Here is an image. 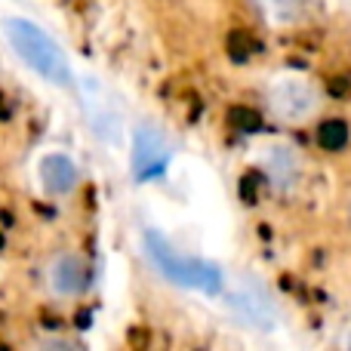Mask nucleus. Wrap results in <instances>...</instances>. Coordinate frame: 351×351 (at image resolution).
<instances>
[{
	"instance_id": "obj_1",
	"label": "nucleus",
	"mask_w": 351,
	"mask_h": 351,
	"mask_svg": "<svg viewBox=\"0 0 351 351\" xmlns=\"http://www.w3.org/2000/svg\"><path fill=\"white\" fill-rule=\"evenodd\" d=\"M6 28V37H10V47L16 49V56L31 68L37 71L47 84H56V86H71V65H68L65 53L62 47L47 34L43 28H37L34 22L28 19H6L3 22Z\"/></svg>"
},
{
	"instance_id": "obj_2",
	"label": "nucleus",
	"mask_w": 351,
	"mask_h": 351,
	"mask_svg": "<svg viewBox=\"0 0 351 351\" xmlns=\"http://www.w3.org/2000/svg\"><path fill=\"white\" fill-rule=\"evenodd\" d=\"M265 105L274 121L287 123V127H299V123H308L321 111L324 93L315 80L293 74V77H280L268 86Z\"/></svg>"
},
{
	"instance_id": "obj_3",
	"label": "nucleus",
	"mask_w": 351,
	"mask_h": 351,
	"mask_svg": "<svg viewBox=\"0 0 351 351\" xmlns=\"http://www.w3.org/2000/svg\"><path fill=\"white\" fill-rule=\"evenodd\" d=\"M148 250H152V259L158 262V268L173 284L194 287V290H204V293H216L222 287V274L216 268L200 259H188V256L176 253L170 243L160 241L158 234H148Z\"/></svg>"
},
{
	"instance_id": "obj_4",
	"label": "nucleus",
	"mask_w": 351,
	"mask_h": 351,
	"mask_svg": "<svg viewBox=\"0 0 351 351\" xmlns=\"http://www.w3.org/2000/svg\"><path fill=\"white\" fill-rule=\"evenodd\" d=\"M43 287L53 299H77L90 287V265L77 250H59L43 262Z\"/></svg>"
},
{
	"instance_id": "obj_5",
	"label": "nucleus",
	"mask_w": 351,
	"mask_h": 351,
	"mask_svg": "<svg viewBox=\"0 0 351 351\" xmlns=\"http://www.w3.org/2000/svg\"><path fill=\"white\" fill-rule=\"evenodd\" d=\"M228 302L243 321L256 324L259 330H271L278 321V308H274V299L268 296V290L262 284H256L253 278H243L231 287Z\"/></svg>"
},
{
	"instance_id": "obj_6",
	"label": "nucleus",
	"mask_w": 351,
	"mask_h": 351,
	"mask_svg": "<svg viewBox=\"0 0 351 351\" xmlns=\"http://www.w3.org/2000/svg\"><path fill=\"white\" fill-rule=\"evenodd\" d=\"M167 160H170V152H167L164 139H160L154 130H139L133 142V170L139 179H154L167 170Z\"/></svg>"
},
{
	"instance_id": "obj_7",
	"label": "nucleus",
	"mask_w": 351,
	"mask_h": 351,
	"mask_svg": "<svg viewBox=\"0 0 351 351\" xmlns=\"http://www.w3.org/2000/svg\"><path fill=\"white\" fill-rule=\"evenodd\" d=\"M265 176L268 182H271L278 191H290L293 185H299V179H302V160H299V154L293 152V148L287 145H274L265 152Z\"/></svg>"
},
{
	"instance_id": "obj_8",
	"label": "nucleus",
	"mask_w": 351,
	"mask_h": 351,
	"mask_svg": "<svg viewBox=\"0 0 351 351\" xmlns=\"http://www.w3.org/2000/svg\"><path fill=\"white\" fill-rule=\"evenodd\" d=\"M40 179L49 194H68L77 185V167L65 154H49L40 164Z\"/></svg>"
},
{
	"instance_id": "obj_9",
	"label": "nucleus",
	"mask_w": 351,
	"mask_h": 351,
	"mask_svg": "<svg viewBox=\"0 0 351 351\" xmlns=\"http://www.w3.org/2000/svg\"><path fill=\"white\" fill-rule=\"evenodd\" d=\"M317 142H321V148H327V152H342V148L348 145V127L342 121L324 123L321 133H317Z\"/></svg>"
},
{
	"instance_id": "obj_10",
	"label": "nucleus",
	"mask_w": 351,
	"mask_h": 351,
	"mask_svg": "<svg viewBox=\"0 0 351 351\" xmlns=\"http://www.w3.org/2000/svg\"><path fill=\"white\" fill-rule=\"evenodd\" d=\"M346 228H348V237H351V194L346 200Z\"/></svg>"
},
{
	"instance_id": "obj_11",
	"label": "nucleus",
	"mask_w": 351,
	"mask_h": 351,
	"mask_svg": "<svg viewBox=\"0 0 351 351\" xmlns=\"http://www.w3.org/2000/svg\"><path fill=\"white\" fill-rule=\"evenodd\" d=\"M348 346H351V336H348Z\"/></svg>"
}]
</instances>
